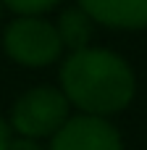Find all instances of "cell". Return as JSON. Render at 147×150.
<instances>
[{"label":"cell","instance_id":"9c48e42d","mask_svg":"<svg viewBox=\"0 0 147 150\" xmlns=\"http://www.w3.org/2000/svg\"><path fill=\"white\" fill-rule=\"evenodd\" d=\"M11 137H13V132H11L8 121L0 116V150H8V142H11Z\"/></svg>","mask_w":147,"mask_h":150},{"label":"cell","instance_id":"8992f818","mask_svg":"<svg viewBox=\"0 0 147 150\" xmlns=\"http://www.w3.org/2000/svg\"><path fill=\"white\" fill-rule=\"evenodd\" d=\"M55 24V32H58V37H60V42H63V50H84V47H89V42H92V34H95V21L79 8V5H74V8H66L60 16H58V21H53Z\"/></svg>","mask_w":147,"mask_h":150},{"label":"cell","instance_id":"5b68a950","mask_svg":"<svg viewBox=\"0 0 147 150\" xmlns=\"http://www.w3.org/2000/svg\"><path fill=\"white\" fill-rule=\"evenodd\" d=\"M76 5L108 29H147V0H76Z\"/></svg>","mask_w":147,"mask_h":150},{"label":"cell","instance_id":"277c9868","mask_svg":"<svg viewBox=\"0 0 147 150\" xmlns=\"http://www.w3.org/2000/svg\"><path fill=\"white\" fill-rule=\"evenodd\" d=\"M47 150H124V140L108 119L79 113L50 137Z\"/></svg>","mask_w":147,"mask_h":150},{"label":"cell","instance_id":"30bf717a","mask_svg":"<svg viewBox=\"0 0 147 150\" xmlns=\"http://www.w3.org/2000/svg\"><path fill=\"white\" fill-rule=\"evenodd\" d=\"M0 13H3V5H0Z\"/></svg>","mask_w":147,"mask_h":150},{"label":"cell","instance_id":"52a82bcc","mask_svg":"<svg viewBox=\"0 0 147 150\" xmlns=\"http://www.w3.org/2000/svg\"><path fill=\"white\" fill-rule=\"evenodd\" d=\"M0 5L13 11L16 16H45L47 11L58 8L60 0H0Z\"/></svg>","mask_w":147,"mask_h":150},{"label":"cell","instance_id":"7a4b0ae2","mask_svg":"<svg viewBox=\"0 0 147 150\" xmlns=\"http://www.w3.org/2000/svg\"><path fill=\"white\" fill-rule=\"evenodd\" d=\"M71 116V103L60 92V87L39 84L21 92L11 108L8 127L18 137L50 140Z\"/></svg>","mask_w":147,"mask_h":150},{"label":"cell","instance_id":"6da1fadb","mask_svg":"<svg viewBox=\"0 0 147 150\" xmlns=\"http://www.w3.org/2000/svg\"><path fill=\"white\" fill-rule=\"evenodd\" d=\"M60 92L79 113L110 119L132 105L137 95L134 69L108 47L74 50L60 63Z\"/></svg>","mask_w":147,"mask_h":150},{"label":"cell","instance_id":"3957f363","mask_svg":"<svg viewBox=\"0 0 147 150\" xmlns=\"http://www.w3.org/2000/svg\"><path fill=\"white\" fill-rule=\"evenodd\" d=\"M5 55L24 69H47L63 55L55 24L42 16H16L3 29Z\"/></svg>","mask_w":147,"mask_h":150},{"label":"cell","instance_id":"ba28073f","mask_svg":"<svg viewBox=\"0 0 147 150\" xmlns=\"http://www.w3.org/2000/svg\"><path fill=\"white\" fill-rule=\"evenodd\" d=\"M8 150H47L42 145V140H32V137H18L13 134L11 142H8Z\"/></svg>","mask_w":147,"mask_h":150}]
</instances>
